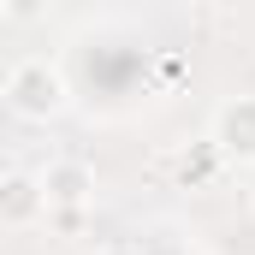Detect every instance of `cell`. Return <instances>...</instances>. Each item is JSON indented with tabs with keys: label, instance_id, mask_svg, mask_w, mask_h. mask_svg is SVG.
Instances as JSON below:
<instances>
[{
	"label": "cell",
	"instance_id": "cell-3",
	"mask_svg": "<svg viewBox=\"0 0 255 255\" xmlns=\"http://www.w3.org/2000/svg\"><path fill=\"white\" fill-rule=\"evenodd\" d=\"M0 226H6V232L48 226V196H42V178H36V172L6 166V178H0Z\"/></svg>",
	"mask_w": 255,
	"mask_h": 255
},
{
	"label": "cell",
	"instance_id": "cell-4",
	"mask_svg": "<svg viewBox=\"0 0 255 255\" xmlns=\"http://www.w3.org/2000/svg\"><path fill=\"white\" fill-rule=\"evenodd\" d=\"M208 142H214L226 160H238V166H255V95H232V101L214 113V130H208Z\"/></svg>",
	"mask_w": 255,
	"mask_h": 255
},
{
	"label": "cell",
	"instance_id": "cell-2",
	"mask_svg": "<svg viewBox=\"0 0 255 255\" xmlns=\"http://www.w3.org/2000/svg\"><path fill=\"white\" fill-rule=\"evenodd\" d=\"M36 178H42V196H48V214H54V208L89 214V208H95V166L77 160V154H54Z\"/></svg>",
	"mask_w": 255,
	"mask_h": 255
},
{
	"label": "cell",
	"instance_id": "cell-1",
	"mask_svg": "<svg viewBox=\"0 0 255 255\" xmlns=\"http://www.w3.org/2000/svg\"><path fill=\"white\" fill-rule=\"evenodd\" d=\"M0 101H6L12 119L48 125V119H60L65 107H71V83H65V71L48 54H18V60L6 65V77H0Z\"/></svg>",
	"mask_w": 255,
	"mask_h": 255
},
{
	"label": "cell",
	"instance_id": "cell-5",
	"mask_svg": "<svg viewBox=\"0 0 255 255\" xmlns=\"http://www.w3.org/2000/svg\"><path fill=\"white\" fill-rule=\"evenodd\" d=\"M95 255H142L136 244H107V250H95Z\"/></svg>",
	"mask_w": 255,
	"mask_h": 255
}]
</instances>
